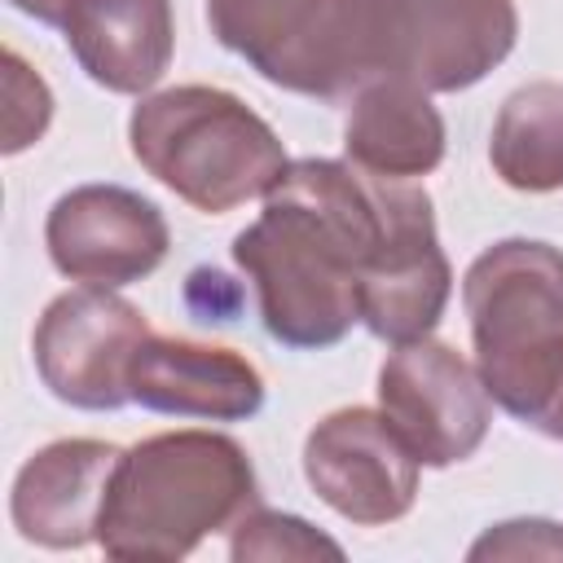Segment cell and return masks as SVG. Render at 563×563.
I'll use <instances>...</instances> for the list:
<instances>
[{"mask_svg":"<svg viewBox=\"0 0 563 563\" xmlns=\"http://www.w3.org/2000/svg\"><path fill=\"white\" fill-rule=\"evenodd\" d=\"M387 233V176L339 158H295L264 211L233 238L268 339L321 352L361 321V277Z\"/></svg>","mask_w":563,"mask_h":563,"instance_id":"obj_1","label":"cell"},{"mask_svg":"<svg viewBox=\"0 0 563 563\" xmlns=\"http://www.w3.org/2000/svg\"><path fill=\"white\" fill-rule=\"evenodd\" d=\"M260 506L251 453L224 431H158L123 449L97 545L128 563H176Z\"/></svg>","mask_w":563,"mask_h":563,"instance_id":"obj_2","label":"cell"},{"mask_svg":"<svg viewBox=\"0 0 563 563\" xmlns=\"http://www.w3.org/2000/svg\"><path fill=\"white\" fill-rule=\"evenodd\" d=\"M128 145L158 185L207 216L264 198L290 167L273 123L211 84L145 92L128 114Z\"/></svg>","mask_w":563,"mask_h":563,"instance_id":"obj_3","label":"cell"},{"mask_svg":"<svg viewBox=\"0 0 563 563\" xmlns=\"http://www.w3.org/2000/svg\"><path fill=\"white\" fill-rule=\"evenodd\" d=\"M462 308L493 405L532 427L563 378V251L541 238L484 246L462 277Z\"/></svg>","mask_w":563,"mask_h":563,"instance_id":"obj_4","label":"cell"},{"mask_svg":"<svg viewBox=\"0 0 563 563\" xmlns=\"http://www.w3.org/2000/svg\"><path fill=\"white\" fill-rule=\"evenodd\" d=\"M515 40V0H343L347 97L369 79H405L422 92L475 88Z\"/></svg>","mask_w":563,"mask_h":563,"instance_id":"obj_5","label":"cell"},{"mask_svg":"<svg viewBox=\"0 0 563 563\" xmlns=\"http://www.w3.org/2000/svg\"><path fill=\"white\" fill-rule=\"evenodd\" d=\"M150 339V321L136 303L106 286H75L57 295L31 334L40 383L70 409L106 413L132 400L128 369Z\"/></svg>","mask_w":563,"mask_h":563,"instance_id":"obj_6","label":"cell"},{"mask_svg":"<svg viewBox=\"0 0 563 563\" xmlns=\"http://www.w3.org/2000/svg\"><path fill=\"white\" fill-rule=\"evenodd\" d=\"M378 409L431 471L466 462L493 422V396L479 369L431 334L391 343L378 369Z\"/></svg>","mask_w":563,"mask_h":563,"instance_id":"obj_7","label":"cell"},{"mask_svg":"<svg viewBox=\"0 0 563 563\" xmlns=\"http://www.w3.org/2000/svg\"><path fill=\"white\" fill-rule=\"evenodd\" d=\"M207 26L260 79L299 97L347 101L343 0H207Z\"/></svg>","mask_w":563,"mask_h":563,"instance_id":"obj_8","label":"cell"},{"mask_svg":"<svg viewBox=\"0 0 563 563\" xmlns=\"http://www.w3.org/2000/svg\"><path fill=\"white\" fill-rule=\"evenodd\" d=\"M418 466L383 409L369 405L325 413L303 440V479L334 515L361 528H383L413 510Z\"/></svg>","mask_w":563,"mask_h":563,"instance_id":"obj_9","label":"cell"},{"mask_svg":"<svg viewBox=\"0 0 563 563\" xmlns=\"http://www.w3.org/2000/svg\"><path fill=\"white\" fill-rule=\"evenodd\" d=\"M453 295V268L435 233L431 194L387 180V233L361 277V325L383 343L427 339Z\"/></svg>","mask_w":563,"mask_h":563,"instance_id":"obj_10","label":"cell"},{"mask_svg":"<svg viewBox=\"0 0 563 563\" xmlns=\"http://www.w3.org/2000/svg\"><path fill=\"white\" fill-rule=\"evenodd\" d=\"M44 246L62 277L119 290L167 260L172 229L163 211L128 185H75L48 207Z\"/></svg>","mask_w":563,"mask_h":563,"instance_id":"obj_11","label":"cell"},{"mask_svg":"<svg viewBox=\"0 0 563 563\" xmlns=\"http://www.w3.org/2000/svg\"><path fill=\"white\" fill-rule=\"evenodd\" d=\"M119 457V444L92 435H66L35 449L13 475L9 493L18 537L44 550H79L97 541V523Z\"/></svg>","mask_w":563,"mask_h":563,"instance_id":"obj_12","label":"cell"},{"mask_svg":"<svg viewBox=\"0 0 563 563\" xmlns=\"http://www.w3.org/2000/svg\"><path fill=\"white\" fill-rule=\"evenodd\" d=\"M132 400L150 413L198 422H246L264 409V374L233 347L150 334L128 369Z\"/></svg>","mask_w":563,"mask_h":563,"instance_id":"obj_13","label":"cell"},{"mask_svg":"<svg viewBox=\"0 0 563 563\" xmlns=\"http://www.w3.org/2000/svg\"><path fill=\"white\" fill-rule=\"evenodd\" d=\"M62 40L97 88L145 97L176 53L172 0H70Z\"/></svg>","mask_w":563,"mask_h":563,"instance_id":"obj_14","label":"cell"},{"mask_svg":"<svg viewBox=\"0 0 563 563\" xmlns=\"http://www.w3.org/2000/svg\"><path fill=\"white\" fill-rule=\"evenodd\" d=\"M444 114L431 106V92L405 79H369L347 97L343 154L369 176H427L444 163Z\"/></svg>","mask_w":563,"mask_h":563,"instance_id":"obj_15","label":"cell"},{"mask_svg":"<svg viewBox=\"0 0 563 563\" xmlns=\"http://www.w3.org/2000/svg\"><path fill=\"white\" fill-rule=\"evenodd\" d=\"M488 163L519 194L563 189V84L559 79H532L501 101L493 119Z\"/></svg>","mask_w":563,"mask_h":563,"instance_id":"obj_16","label":"cell"},{"mask_svg":"<svg viewBox=\"0 0 563 563\" xmlns=\"http://www.w3.org/2000/svg\"><path fill=\"white\" fill-rule=\"evenodd\" d=\"M229 554L238 563L251 559H343V545L312 528L299 515H282L268 506H251L229 537Z\"/></svg>","mask_w":563,"mask_h":563,"instance_id":"obj_17","label":"cell"},{"mask_svg":"<svg viewBox=\"0 0 563 563\" xmlns=\"http://www.w3.org/2000/svg\"><path fill=\"white\" fill-rule=\"evenodd\" d=\"M53 92L48 84L22 62L18 48H4V154H22L48 132Z\"/></svg>","mask_w":563,"mask_h":563,"instance_id":"obj_18","label":"cell"},{"mask_svg":"<svg viewBox=\"0 0 563 563\" xmlns=\"http://www.w3.org/2000/svg\"><path fill=\"white\" fill-rule=\"evenodd\" d=\"M466 559H563V523L554 519H506L493 523Z\"/></svg>","mask_w":563,"mask_h":563,"instance_id":"obj_19","label":"cell"},{"mask_svg":"<svg viewBox=\"0 0 563 563\" xmlns=\"http://www.w3.org/2000/svg\"><path fill=\"white\" fill-rule=\"evenodd\" d=\"M189 286L207 290V299H202V295L189 299V308H194L202 321H233V312H238V286H233L224 273H216V268H194V273H189Z\"/></svg>","mask_w":563,"mask_h":563,"instance_id":"obj_20","label":"cell"},{"mask_svg":"<svg viewBox=\"0 0 563 563\" xmlns=\"http://www.w3.org/2000/svg\"><path fill=\"white\" fill-rule=\"evenodd\" d=\"M9 4H13L18 13L44 22V26H62V22H66V9H70V0H9Z\"/></svg>","mask_w":563,"mask_h":563,"instance_id":"obj_21","label":"cell"},{"mask_svg":"<svg viewBox=\"0 0 563 563\" xmlns=\"http://www.w3.org/2000/svg\"><path fill=\"white\" fill-rule=\"evenodd\" d=\"M532 431H541V435H550V440H563V378H559V387H554V396L545 400V409L537 413V422H532Z\"/></svg>","mask_w":563,"mask_h":563,"instance_id":"obj_22","label":"cell"}]
</instances>
